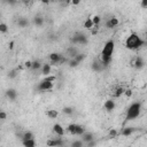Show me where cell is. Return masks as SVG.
I'll use <instances>...</instances> for the list:
<instances>
[{"instance_id": "cell-25", "label": "cell", "mask_w": 147, "mask_h": 147, "mask_svg": "<svg viewBox=\"0 0 147 147\" xmlns=\"http://www.w3.org/2000/svg\"><path fill=\"white\" fill-rule=\"evenodd\" d=\"M18 25H20L21 28H25V26L29 25V21L25 20V18H20V20H18Z\"/></svg>"}, {"instance_id": "cell-29", "label": "cell", "mask_w": 147, "mask_h": 147, "mask_svg": "<svg viewBox=\"0 0 147 147\" xmlns=\"http://www.w3.org/2000/svg\"><path fill=\"white\" fill-rule=\"evenodd\" d=\"M84 59H85V54H80V53H79V54H78V55L75 57V60H76L78 63H80V62H82Z\"/></svg>"}, {"instance_id": "cell-1", "label": "cell", "mask_w": 147, "mask_h": 147, "mask_svg": "<svg viewBox=\"0 0 147 147\" xmlns=\"http://www.w3.org/2000/svg\"><path fill=\"white\" fill-rule=\"evenodd\" d=\"M114 49H115V42L113 39L108 40L105 45H103V48L100 53V60L102 61L103 65L105 67H108L109 63L111 62V59H113V54H114Z\"/></svg>"}, {"instance_id": "cell-9", "label": "cell", "mask_w": 147, "mask_h": 147, "mask_svg": "<svg viewBox=\"0 0 147 147\" xmlns=\"http://www.w3.org/2000/svg\"><path fill=\"white\" fill-rule=\"evenodd\" d=\"M106 67L103 65V63H102V61L98 57V59H95L94 61H93V63H92V69L94 70V71H102L103 69H105Z\"/></svg>"}, {"instance_id": "cell-3", "label": "cell", "mask_w": 147, "mask_h": 147, "mask_svg": "<svg viewBox=\"0 0 147 147\" xmlns=\"http://www.w3.org/2000/svg\"><path fill=\"white\" fill-rule=\"evenodd\" d=\"M140 110H141V102L136 101L133 103H131L129 106V108L126 109V115H125V121H132L134 118H137L140 115Z\"/></svg>"}, {"instance_id": "cell-32", "label": "cell", "mask_w": 147, "mask_h": 147, "mask_svg": "<svg viewBox=\"0 0 147 147\" xmlns=\"http://www.w3.org/2000/svg\"><path fill=\"white\" fill-rule=\"evenodd\" d=\"M123 93H124V90H123L122 87H118V88L116 90L115 95H116V96H119V95H121V94H123Z\"/></svg>"}, {"instance_id": "cell-35", "label": "cell", "mask_w": 147, "mask_h": 147, "mask_svg": "<svg viewBox=\"0 0 147 147\" xmlns=\"http://www.w3.org/2000/svg\"><path fill=\"white\" fill-rule=\"evenodd\" d=\"M6 117H7L6 113H5V111H1V113H0V118H1V119H6Z\"/></svg>"}, {"instance_id": "cell-18", "label": "cell", "mask_w": 147, "mask_h": 147, "mask_svg": "<svg viewBox=\"0 0 147 147\" xmlns=\"http://www.w3.org/2000/svg\"><path fill=\"white\" fill-rule=\"evenodd\" d=\"M51 70H52V67H51V63H45V64H42V68H41V74L44 75V76H49V74H51Z\"/></svg>"}, {"instance_id": "cell-27", "label": "cell", "mask_w": 147, "mask_h": 147, "mask_svg": "<svg viewBox=\"0 0 147 147\" xmlns=\"http://www.w3.org/2000/svg\"><path fill=\"white\" fill-rule=\"evenodd\" d=\"M84 146V141L83 140H75L71 144V147H83Z\"/></svg>"}, {"instance_id": "cell-20", "label": "cell", "mask_w": 147, "mask_h": 147, "mask_svg": "<svg viewBox=\"0 0 147 147\" xmlns=\"http://www.w3.org/2000/svg\"><path fill=\"white\" fill-rule=\"evenodd\" d=\"M22 144H23L24 147H36V141H34V139L24 140V141H22Z\"/></svg>"}, {"instance_id": "cell-38", "label": "cell", "mask_w": 147, "mask_h": 147, "mask_svg": "<svg viewBox=\"0 0 147 147\" xmlns=\"http://www.w3.org/2000/svg\"><path fill=\"white\" fill-rule=\"evenodd\" d=\"M79 3V1H72V5H78Z\"/></svg>"}, {"instance_id": "cell-2", "label": "cell", "mask_w": 147, "mask_h": 147, "mask_svg": "<svg viewBox=\"0 0 147 147\" xmlns=\"http://www.w3.org/2000/svg\"><path fill=\"white\" fill-rule=\"evenodd\" d=\"M144 45H145V40L136 32H132L125 39V47L131 51H137V49L141 48Z\"/></svg>"}, {"instance_id": "cell-23", "label": "cell", "mask_w": 147, "mask_h": 147, "mask_svg": "<svg viewBox=\"0 0 147 147\" xmlns=\"http://www.w3.org/2000/svg\"><path fill=\"white\" fill-rule=\"evenodd\" d=\"M93 25H94V24H93V21H92L91 17H88V18L84 22V28H86V29H91Z\"/></svg>"}, {"instance_id": "cell-11", "label": "cell", "mask_w": 147, "mask_h": 147, "mask_svg": "<svg viewBox=\"0 0 147 147\" xmlns=\"http://www.w3.org/2000/svg\"><path fill=\"white\" fill-rule=\"evenodd\" d=\"M115 101L114 100H111V99H108V100H106L105 101V103H103V108L107 110V111H113L114 109H115Z\"/></svg>"}, {"instance_id": "cell-5", "label": "cell", "mask_w": 147, "mask_h": 147, "mask_svg": "<svg viewBox=\"0 0 147 147\" xmlns=\"http://www.w3.org/2000/svg\"><path fill=\"white\" fill-rule=\"evenodd\" d=\"M67 131L74 136H82L83 133H85V127L80 124H76V123H71L67 126Z\"/></svg>"}, {"instance_id": "cell-28", "label": "cell", "mask_w": 147, "mask_h": 147, "mask_svg": "<svg viewBox=\"0 0 147 147\" xmlns=\"http://www.w3.org/2000/svg\"><path fill=\"white\" fill-rule=\"evenodd\" d=\"M8 31V26L6 23H0V32L1 33H6Z\"/></svg>"}, {"instance_id": "cell-21", "label": "cell", "mask_w": 147, "mask_h": 147, "mask_svg": "<svg viewBox=\"0 0 147 147\" xmlns=\"http://www.w3.org/2000/svg\"><path fill=\"white\" fill-rule=\"evenodd\" d=\"M33 23H34L37 26H41L42 23H44V18L40 17V16H36V17L33 18Z\"/></svg>"}, {"instance_id": "cell-30", "label": "cell", "mask_w": 147, "mask_h": 147, "mask_svg": "<svg viewBox=\"0 0 147 147\" xmlns=\"http://www.w3.org/2000/svg\"><path fill=\"white\" fill-rule=\"evenodd\" d=\"M92 21H93V24L96 26V25H99V23H100V17H99V16H94V17L92 18Z\"/></svg>"}, {"instance_id": "cell-37", "label": "cell", "mask_w": 147, "mask_h": 147, "mask_svg": "<svg viewBox=\"0 0 147 147\" xmlns=\"http://www.w3.org/2000/svg\"><path fill=\"white\" fill-rule=\"evenodd\" d=\"M125 94H126L127 96H130V95L132 94V93H131V90H126V91H125Z\"/></svg>"}, {"instance_id": "cell-34", "label": "cell", "mask_w": 147, "mask_h": 147, "mask_svg": "<svg viewBox=\"0 0 147 147\" xmlns=\"http://www.w3.org/2000/svg\"><path fill=\"white\" fill-rule=\"evenodd\" d=\"M16 71H17V70H11V71L9 72V75H8L9 78H14V77L16 76Z\"/></svg>"}, {"instance_id": "cell-6", "label": "cell", "mask_w": 147, "mask_h": 147, "mask_svg": "<svg viewBox=\"0 0 147 147\" xmlns=\"http://www.w3.org/2000/svg\"><path fill=\"white\" fill-rule=\"evenodd\" d=\"M49 60H51V65H59L63 62H65V57L62 56L60 53H51L49 54Z\"/></svg>"}, {"instance_id": "cell-10", "label": "cell", "mask_w": 147, "mask_h": 147, "mask_svg": "<svg viewBox=\"0 0 147 147\" xmlns=\"http://www.w3.org/2000/svg\"><path fill=\"white\" fill-rule=\"evenodd\" d=\"M53 132H54L56 136L62 137V136L64 134V127H63L60 123H55V124L53 125Z\"/></svg>"}, {"instance_id": "cell-12", "label": "cell", "mask_w": 147, "mask_h": 147, "mask_svg": "<svg viewBox=\"0 0 147 147\" xmlns=\"http://www.w3.org/2000/svg\"><path fill=\"white\" fill-rule=\"evenodd\" d=\"M118 20L116 18V17H111V18H108V21L106 22V26L108 28V29H114V28H116L117 25H118Z\"/></svg>"}, {"instance_id": "cell-22", "label": "cell", "mask_w": 147, "mask_h": 147, "mask_svg": "<svg viewBox=\"0 0 147 147\" xmlns=\"http://www.w3.org/2000/svg\"><path fill=\"white\" fill-rule=\"evenodd\" d=\"M46 115L49 117V118H56L57 117V111L56 110H53V109H49L46 111Z\"/></svg>"}, {"instance_id": "cell-19", "label": "cell", "mask_w": 147, "mask_h": 147, "mask_svg": "<svg viewBox=\"0 0 147 147\" xmlns=\"http://www.w3.org/2000/svg\"><path fill=\"white\" fill-rule=\"evenodd\" d=\"M30 139H34V136L31 131H25L23 134H22V141L24 140H30Z\"/></svg>"}, {"instance_id": "cell-4", "label": "cell", "mask_w": 147, "mask_h": 147, "mask_svg": "<svg viewBox=\"0 0 147 147\" xmlns=\"http://www.w3.org/2000/svg\"><path fill=\"white\" fill-rule=\"evenodd\" d=\"M55 79H56L55 76H47V77H45V78H44L42 80H40V83L38 84L37 90H38V91H41V92L52 90L53 86H54Z\"/></svg>"}, {"instance_id": "cell-7", "label": "cell", "mask_w": 147, "mask_h": 147, "mask_svg": "<svg viewBox=\"0 0 147 147\" xmlns=\"http://www.w3.org/2000/svg\"><path fill=\"white\" fill-rule=\"evenodd\" d=\"M71 42L74 44H79V45H85L87 44V37L85 34H83L82 32H77L72 38H71Z\"/></svg>"}, {"instance_id": "cell-36", "label": "cell", "mask_w": 147, "mask_h": 147, "mask_svg": "<svg viewBox=\"0 0 147 147\" xmlns=\"http://www.w3.org/2000/svg\"><path fill=\"white\" fill-rule=\"evenodd\" d=\"M141 7L142 8H147V0H142L141 1Z\"/></svg>"}, {"instance_id": "cell-24", "label": "cell", "mask_w": 147, "mask_h": 147, "mask_svg": "<svg viewBox=\"0 0 147 147\" xmlns=\"http://www.w3.org/2000/svg\"><path fill=\"white\" fill-rule=\"evenodd\" d=\"M40 68H42V64H41L39 61H33V62H32V67H31L32 70H38V69H40Z\"/></svg>"}, {"instance_id": "cell-31", "label": "cell", "mask_w": 147, "mask_h": 147, "mask_svg": "<svg viewBox=\"0 0 147 147\" xmlns=\"http://www.w3.org/2000/svg\"><path fill=\"white\" fill-rule=\"evenodd\" d=\"M117 134H118V132H117L116 130H114V129L110 130V132H109V137H110V138H115Z\"/></svg>"}, {"instance_id": "cell-8", "label": "cell", "mask_w": 147, "mask_h": 147, "mask_svg": "<svg viewBox=\"0 0 147 147\" xmlns=\"http://www.w3.org/2000/svg\"><path fill=\"white\" fill-rule=\"evenodd\" d=\"M63 144L64 141L61 138H53L47 140V146L49 147H63Z\"/></svg>"}, {"instance_id": "cell-33", "label": "cell", "mask_w": 147, "mask_h": 147, "mask_svg": "<svg viewBox=\"0 0 147 147\" xmlns=\"http://www.w3.org/2000/svg\"><path fill=\"white\" fill-rule=\"evenodd\" d=\"M86 146H87V147H95V146H96V141H95V140L90 141V142L86 144Z\"/></svg>"}, {"instance_id": "cell-13", "label": "cell", "mask_w": 147, "mask_h": 147, "mask_svg": "<svg viewBox=\"0 0 147 147\" xmlns=\"http://www.w3.org/2000/svg\"><path fill=\"white\" fill-rule=\"evenodd\" d=\"M82 140H83L85 144H87V142H90V141L95 140V138H94V134H93L92 132H85V133L82 134Z\"/></svg>"}, {"instance_id": "cell-17", "label": "cell", "mask_w": 147, "mask_h": 147, "mask_svg": "<svg viewBox=\"0 0 147 147\" xmlns=\"http://www.w3.org/2000/svg\"><path fill=\"white\" fill-rule=\"evenodd\" d=\"M78 54H79V53H78L77 48H76V47H74V46L69 47V48H68V51H67V55H69V57H70V59H75Z\"/></svg>"}, {"instance_id": "cell-16", "label": "cell", "mask_w": 147, "mask_h": 147, "mask_svg": "<svg viewBox=\"0 0 147 147\" xmlns=\"http://www.w3.org/2000/svg\"><path fill=\"white\" fill-rule=\"evenodd\" d=\"M138 129H136V127H124L122 131H121V134L122 136H124V137H129V136H131L132 133H134L136 131H137Z\"/></svg>"}, {"instance_id": "cell-26", "label": "cell", "mask_w": 147, "mask_h": 147, "mask_svg": "<svg viewBox=\"0 0 147 147\" xmlns=\"http://www.w3.org/2000/svg\"><path fill=\"white\" fill-rule=\"evenodd\" d=\"M62 111H63V114H65V115H71V114H74V108L72 107H64L63 109H62Z\"/></svg>"}, {"instance_id": "cell-15", "label": "cell", "mask_w": 147, "mask_h": 147, "mask_svg": "<svg viewBox=\"0 0 147 147\" xmlns=\"http://www.w3.org/2000/svg\"><path fill=\"white\" fill-rule=\"evenodd\" d=\"M6 95H7V98H9L10 100H16V98H17V91L15 90V88H8L7 91H6Z\"/></svg>"}, {"instance_id": "cell-14", "label": "cell", "mask_w": 147, "mask_h": 147, "mask_svg": "<svg viewBox=\"0 0 147 147\" xmlns=\"http://www.w3.org/2000/svg\"><path fill=\"white\" fill-rule=\"evenodd\" d=\"M132 64H133V67H134L136 69H141V68L145 65V62H144V60H142L140 56H137V57L134 59V61L132 62Z\"/></svg>"}]
</instances>
